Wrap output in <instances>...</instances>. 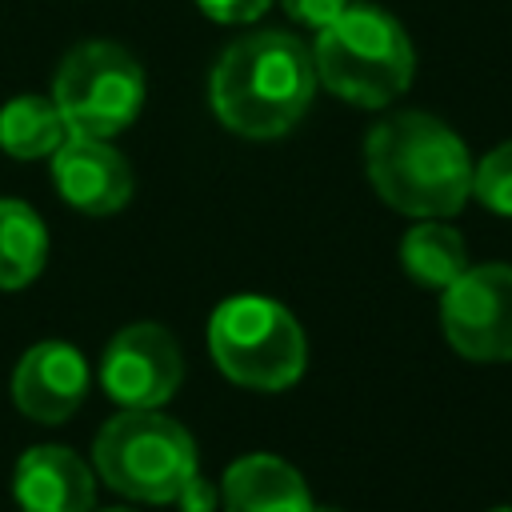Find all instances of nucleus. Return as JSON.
I'll use <instances>...</instances> for the list:
<instances>
[{
    "instance_id": "obj_1",
    "label": "nucleus",
    "mask_w": 512,
    "mask_h": 512,
    "mask_svg": "<svg viewBox=\"0 0 512 512\" xmlns=\"http://www.w3.org/2000/svg\"><path fill=\"white\" fill-rule=\"evenodd\" d=\"M312 48L284 28H260L232 40L208 76L212 112L248 140H276L300 124L316 96Z\"/></svg>"
},
{
    "instance_id": "obj_2",
    "label": "nucleus",
    "mask_w": 512,
    "mask_h": 512,
    "mask_svg": "<svg viewBox=\"0 0 512 512\" xmlns=\"http://www.w3.org/2000/svg\"><path fill=\"white\" fill-rule=\"evenodd\" d=\"M364 168L376 196L420 220H444L472 196V156L464 140L428 112H392L364 136Z\"/></svg>"
},
{
    "instance_id": "obj_3",
    "label": "nucleus",
    "mask_w": 512,
    "mask_h": 512,
    "mask_svg": "<svg viewBox=\"0 0 512 512\" xmlns=\"http://www.w3.org/2000/svg\"><path fill=\"white\" fill-rule=\"evenodd\" d=\"M316 80L360 108H388L416 72V52L404 24L376 4H348L312 44Z\"/></svg>"
},
{
    "instance_id": "obj_4",
    "label": "nucleus",
    "mask_w": 512,
    "mask_h": 512,
    "mask_svg": "<svg viewBox=\"0 0 512 512\" xmlns=\"http://www.w3.org/2000/svg\"><path fill=\"white\" fill-rule=\"evenodd\" d=\"M100 480L140 504H176L196 476V440L156 408H120L92 444Z\"/></svg>"
},
{
    "instance_id": "obj_5",
    "label": "nucleus",
    "mask_w": 512,
    "mask_h": 512,
    "mask_svg": "<svg viewBox=\"0 0 512 512\" xmlns=\"http://www.w3.org/2000/svg\"><path fill=\"white\" fill-rule=\"evenodd\" d=\"M216 368L244 388L280 392L308 368V340L296 316L272 296H228L208 320Z\"/></svg>"
},
{
    "instance_id": "obj_6",
    "label": "nucleus",
    "mask_w": 512,
    "mask_h": 512,
    "mask_svg": "<svg viewBox=\"0 0 512 512\" xmlns=\"http://www.w3.org/2000/svg\"><path fill=\"white\" fill-rule=\"evenodd\" d=\"M52 104L60 108L68 132L112 140L144 108V68L112 40L76 44L56 68Z\"/></svg>"
},
{
    "instance_id": "obj_7",
    "label": "nucleus",
    "mask_w": 512,
    "mask_h": 512,
    "mask_svg": "<svg viewBox=\"0 0 512 512\" xmlns=\"http://www.w3.org/2000/svg\"><path fill=\"white\" fill-rule=\"evenodd\" d=\"M440 324L464 360H512V264L464 268L444 288Z\"/></svg>"
},
{
    "instance_id": "obj_8",
    "label": "nucleus",
    "mask_w": 512,
    "mask_h": 512,
    "mask_svg": "<svg viewBox=\"0 0 512 512\" xmlns=\"http://www.w3.org/2000/svg\"><path fill=\"white\" fill-rule=\"evenodd\" d=\"M184 380V360L176 336L164 324L120 328L100 360V384L120 408H160Z\"/></svg>"
},
{
    "instance_id": "obj_9",
    "label": "nucleus",
    "mask_w": 512,
    "mask_h": 512,
    "mask_svg": "<svg viewBox=\"0 0 512 512\" xmlns=\"http://www.w3.org/2000/svg\"><path fill=\"white\" fill-rule=\"evenodd\" d=\"M88 396V364L68 340L32 344L12 372V400L36 424H64Z\"/></svg>"
},
{
    "instance_id": "obj_10",
    "label": "nucleus",
    "mask_w": 512,
    "mask_h": 512,
    "mask_svg": "<svg viewBox=\"0 0 512 512\" xmlns=\"http://www.w3.org/2000/svg\"><path fill=\"white\" fill-rule=\"evenodd\" d=\"M52 176L60 196L88 216H112L132 196V168L128 160L100 136L68 132L64 144L52 152Z\"/></svg>"
},
{
    "instance_id": "obj_11",
    "label": "nucleus",
    "mask_w": 512,
    "mask_h": 512,
    "mask_svg": "<svg viewBox=\"0 0 512 512\" xmlns=\"http://www.w3.org/2000/svg\"><path fill=\"white\" fill-rule=\"evenodd\" d=\"M12 496L24 512H92L96 476L64 444H36L16 460Z\"/></svg>"
},
{
    "instance_id": "obj_12",
    "label": "nucleus",
    "mask_w": 512,
    "mask_h": 512,
    "mask_svg": "<svg viewBox=\"0 0 512 512\" xmlns=\"http://www.w3.org/2000/svg\"><path fill=\"white\" fill-rule=\"evenodd\" d=\"M220 500L224 512H312L304 476L272 452L232 460L220 484Z\"/></svg>"
},
{
    "instance_id": "obj_13",
    "label": "nucleus",
    "mask_w": 512,
    "mask_h": 512,
    "mask_svg": "<svg viewBox=\"0 0 512 512\" xmlns=\"http://www.w3.org/2000/svg\"><path fill=\"white\" fill-rule=\"evenodd\" d=\"M48 260V228L24 200H0V288H24Z\"/></svg>"
},
{
    "instance_id": "obj_14",
    "label": "nucleus",
    "mask_w": 512,
    "mask_h": 512,
    "mask_svg": "<svg viewBox=\"0 0 512 512\" xmlns=\"http://www.w3.org/2000/svg\"><path fill=\"white\" fill-rule=\"evenodd\" d=\"M400 264L408 268V276L416 284L444 292L468 268V248H464L460 232L448 228L444 220H424V224L408 228V236L400 240Z\"/></svg>"
},
{
    "instance_id": "obj_15",
    "label": "nucleus",
    "mask_w": 512,
    "mask_h": 512,
    "mask_svg": "<svg viewBox=\"0 0 512 512\" xmlns=\"http://www.w3.org/2000/svg\"><path fill=\"white\" fill-rule=\"evenodd\" d=\"M68 136L60 108L48 96H16L0 108V148L16 160L52 156Z\"/></svg>"
},
{
    "instance_id": "obj_16",
    "label": "nucleus",
    "mask_w": 512,
    "mask_h": 512,
    "mask_svg": "<svg viewBox=\"0 0 512 512\" xmlns=\"http://www.w3.org/2000/svg\"><path fill=\"white\" fill-rule=\"evenodd\" d=\"M472 196L496 216H512V140L472 164Z\"/></svg>"
},
{
    "instance_id": "obj_17",
    "label": "nucleus",
    "mask_w": 512,
    "mask_h": 512,
    "mask_svg": "<svg viewBox=\"0 0 512 512\" xmlns=\"http://www.w3.org/2000/svg\"><path fill=\"white\" fill-rule=\"evenodd\" d=\"M284 4V12L296 20V24H304V28H324V24H332L344 8H348V0H280Z\"/></svg>"
},
{
    "instance_id": "obj_18",
    "label": "nucleus",
    "mask_w": 512,
    "mask_h": 512,
    "mask_svg": "<svg viewBox=\"0 0 512 512\" xmlns=\"http://www.w3.org/2000/svg\"><path fill=\"white\" fill-rule=\"evenodd\" d=\"M204 16L220 20V24H252L256 16L268 12L272 0H196Z\"/></svg>"
},
{
    "instance_id": "obj_19",
    "label": "nucleus",
    "mask_w": 512,
    "mask_h": 512,
    "mask_svg": "<svg viewBox=\"0 0 512 512\" xmlns=\"http://www.w3.org/2000/svg\"><path fill=\"white\" fill-rule=\"evenodd\" d=\"M176 508L180 512H212L216 508V488L196 472L184 488H180V496H176Z\"/></svg>"
},
{
    "instance_id": "obj_20",
    "label": "nucleus",
    "mask_w": 512,
    "mask_h": 512,
    "mask_svg": "<svg viewBox=\"0 0 512 512\" xmlns=\"http://www.w3.org/2000/svg\"><path fill=\"white\" fill-rule=\"evenodd\" d=\"M312 512H344V508H328V504H324V508H316V504H312Z\"/></svg>"
},
{
    "instance_id": "obj_21",
    "label": "nucleus",
    "mask_w": 512,
    "mask_h": 512,
    "mask_svg": "<svg viewBox=\"0 0 512 512\" xmlns=\"http://www.w3.org/2000/svg\"><path fill=\"white\" fill-rule=\"evenodd\" d=\"M100 512H132V508H100Z\"/></svg>"
},
{
    "instance_id": "obj_22",
    "label": "nucleus",
    "mask_w": 512,
    "mask_h": 512,
    "mask_svg": "<svg viewBox=\"0 0 512 512\" xmlns=\"http://www.w3.org/2000/svg\"><path fill=\"white\" fill-rule=\"evenodd\" d=\"M492 512H512V508H492Z\"/></svg>"
}]
</instances>
